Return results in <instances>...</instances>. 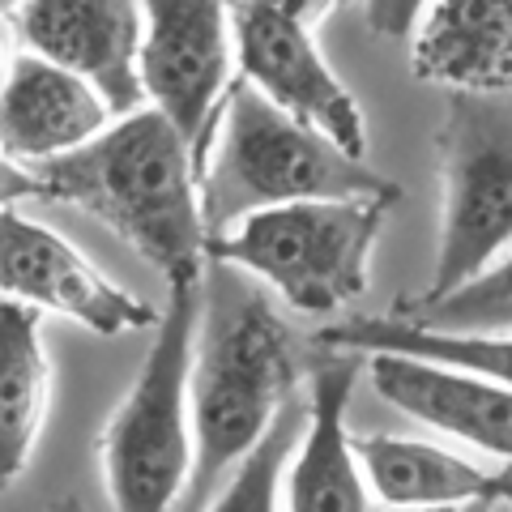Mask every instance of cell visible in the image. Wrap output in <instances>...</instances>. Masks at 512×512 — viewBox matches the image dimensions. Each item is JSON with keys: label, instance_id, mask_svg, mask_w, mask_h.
<instances>
[{"label": "cell", "instance_id": "cb8c5ba5", "mask_svg": "<svg viewBox=\"0 0 512 512\" xmlns=\"http://www.w3.org/2000/svg\"><path fill=\"white\" fill-rule=\"evenodd\" d=\"M5 69H9V60H5V52H0V82H5Z\"/></svg>", "mask_w": 512, "mask_h": 512}, {"label": "cell", "instance_id": "e0dca14e", "mask_svg": "<svg viewBox=\"0 0 512 512\" xmlns=\"http://www.w3.org/2000/svg\"><path fill=\"white\" fill-rule=\"evenodd\" d=\"M320 346H350L363 355L376 350H397V355L466 367V372L491 376L512 384V333H457V329H431L406 316H350L338 325H325L316 333Z\"/></svg>", "mask_w": 512, "mask_h": 512}, {"label": "cell", "instance_id": "ffe728a7", "mask_svg": "<svg viewBox=\"0 0 512 512\" xmlns=\"http://www.w3.org/2000/svg\"><path fill=\"white\" fill-rule=\"evenodd\" d=\"M431 0H367V26L380 39H410Z\"/></svg>", "mask_w": 512, "mask_h": 512}, {"label": "cell", "instance_id": "2e32d148", "mask_svg": "<svg viewBox=\"0 0 512 512\" xmlns=\"http://www.w3.org/2000/svg\"><path fill=\"white\" fill-rule=\"evenodd\" d=\"M47 397H52V367L43 350L39 308L5 295L0 299V495L30 466Z\"/></svg>", "mask_w": 512, "mask_h": 512}, {"label": "cell", "instance_id": "8992f818", "mask_svg": "<svg viewBox=\"0 0 512 512\" xmlns=\"http://www.w3.org/2000/svg\"><path fill=\"white\" fill-rule=\"evenodd\" d=\"M440 244L423 299L512 248V90H453L440 128Z\"/></svg>", "mask_w": 512, "mask_h": 512}, {"label": "cell", "instance_id": "44dd1931", "mask_svg": "<svg viewBox=\"0 0 512 512\" xmlns=\"http://www.w3.org/2000/svg\"><path fill=\"white\" fill-rule=\"evenodd\" d=\"M26 197H43V184H39V171L35 167H22L18 158H9L0 150V210L13 201H26Z\"/></svg>", "mask_w": 512, "mask_h": 512}, {"label": "cell", "instance_id": "277c9868", "mask_svg": "<svg viewBox=\"0 0 512 512\" xmlns=\"http://www.w3.org/2000/svg\"><path fill=\"white\" fill-rule=\"evenodd\" d=\"M201 316V278L171 282V303L133 389L103 431L107 495L120 512L175 508L192 474V346Z\"/></svg>", "mask_w": 512, "mask_h": 512}, {"label": "cell", "instance_id": "ac0fdd59", "mask_svg": "<svg viewBox=\"0 0 512 512\" xmlns=\"http://www.w3.org/2000/svg\"><path fill=\"white\" fill-rule=\"evenodd\" d=\"M308 431V389H299L286 397V406L274 414L256 444L231 466L227 483H222L214 508L218 512H269L278 495V478L286 470V461H295V448Z\"/></svg>", "mask_w": 512, "mask_h": 512}, {"label": "cell", "instance_id": "9a60e30c", "mask_svg": "<svg viewBox=\"0 0 512 512\" xmlns=\"http://www.w3.org/2000/svg\"><path fill=\"white\" fill-rule=\"evenodd\" d=\"M410 60L423 82L448 90H512V0H431Z\"/></svg>", "mask_w": 512, "mask_h": 512}, {"label": "cell", "instance_id": "603a6c76", "mask_svg": "<svg viewBox=\"0 0 512 512\" xmlns=\"http://www.w3.org/2000/svg\"><path fill=\"white\" fill-rule=\"evenodd\" d=\"M26 5V0H0V18H5V13H18Z\"/></svg>", "mask_w": 512, "mask_h": 512}, {"label": "cell", "instance_id": "8fae6325", "mask_svg": "<svg viewBox=\"0 0 512 512\" xmlns=\"http://www.w3.org/2000/svg\"><path fill=\"white\" fill-rule=\"evenodd\" d=\"M320 346V342H316ZM367 367L363 350L320 346L308 372V431L295 448L286 508L295 512H367L376 495L367 487L355 436H346V406Z\"/></svg>", "mask_w": 512, "mask_h": 512}, {"label": "cell", "instance_id": "6da1fadb", "mask_svg": "<svg viewBox=\"0 0 512 512\" xmlns=\"http://www.w3.org/2000/svg\"><path fill=\"white\" fill-rule=\"evenodd\" d=\"M299 389V355L248 269L210 256L192 346V474L175 508H214L222 483Z\"/></svg>", "mask_w": 512, "mask_h": 512}, {"label": "cell", "instance_id": "9c48e42d", "mask_svg": "<svg viewBox=\"0 0 512 512\" xmlns=\"http://www.w3.org/2000/svg\"><path fill=\"white\" fill-rule=\"evenodd\" d=\"M0 291L30 308L69 316L103 338L158 325V312L146 299L120 291L69 239L18 214L13 205L0 210Z\"/></svg>", "mask_w": 512, "mask_h": 512}, {"label": "cell", "instance_id": "7402d4cb", "mask_svg": "<svg viewBox=\"0 0 512 512\" xmlns=\"http://www.w3.org/2000/svg\"><path fill=\"white\" fill-rule=\"evenodd\" d=\"M261 5H269V9H278V13H286V18H295V22H303V26H320L329 18V13H338V9H346L350 0H261Z\"/></svg>", "mask_w": 512, "mask_h": 512}, {"label": "cell", "instance_id": "7a4b0ae2", "mask_svg": "<svg viewBox=\"0 0 512 512\" xmlns=\"http://www.w3.org/2000/svg\"><path fill=\"white\" fill-rule=\"evenodd\" d=\"M43 201L86 210L171 282H192L210 261L201 163L154 103H141L99 137L39 163Z\"/></svg>", "mask_w": 512, "mask_h": 512}, {"label": "cell", "instance_id": "d6986e66", "mask_svg": "<svg viewBox=\"0 0 512 512\" xmlns=\"http://www.w3.org/2000/svg\"><path fill=\"white\" fill-rule=\"evenodd\" d=\"M397 316L457 333H512V248H504L487 269H478L453 291L397 303Z\"/></svg>", "mask_w": 512, "mask_h": 512}, {"label": "cell", "instance_id": "ba28073f", "mask_svg": "<svg viewBox=\"0 0 512 512\" xmlns=\"http://www.w3.org/2000/svg\"><path fill=\"white\" fill-rule=\"evenodd\" d=\"M235 64L265 99L291 111L303 124L320 128L350 154H367V124L355 94L342 86V77L329 69L312 39V26H303L286 13L239 0L235 5Z\"/></svg>", "mask_w": 512, "mask_h": 512}, {"label": "cell", "instance_id": "7c38bea8", "mask_svg": "<svg viewBox=\"0 0 512 512\" xmlns=\"http://www.w3.org/2000/svg\"><path fill=\"white\" fill-rule=\"evenodd\" d=\"M367 376L389 406L512 466V384L397 350L367 355Z\"/></svg>", "mask_w": 512, "mask_h": 512}, {"label": "cell", "instance_id": "3957f363", "mask_svg": "<svg viewBox=\"0 0 512 512\" xmlns=\"http://www.w3.org/2000/svg\"><path fill=\"white\" fill-rule=\"evenodd\" d=\"M316 197L397 201L402 192L389 175L282 111L252 82H235L210 141V167H201V210L210 239L256 210Z\"/></svg>", "mask_w": 512, "mask_h": 512}, {"label": "cell", "instance_id": "52a82bcc", "mask_svg": "<svg viewBox=\"0 0 512 512\" xmlns=\"http://www.w3.org/2000/svg\"><path fill=\"white\" fill-rule=\"evenodd\" d=\"M235 5L239 0H141V86L184 133L201 167L235 86Z\"/></svg>", "mask_w": 512, "mask_h": 512}, {"label": "cell", "instance_id": "4fadbf2b", "mask_svg": "<svg viewBox=\"0 0 512 512\" xmlns=\"http://www.w3.org/2000/svg\"><path fill=\"white\" fill-rule=\"evenodd\" d=\"M116 111L86 77L39 52L9 56L0 82V150L18 163H52V158L99 137Z\"/></svg>", "mask_w": 512, "mask_h": 512}, {"label": "cell", "instance_id": "5b68a950", "mask_svg": "<svg viewBox=\"0 0 512 512\" xmlns=\"http://www.w3.org/2000/svg\"><path fill=\"white\" fill-rule=\"evenodd\" d=\"M389 205L367 197L269 205L214 235L210 256L248 269L303 316H333L367 291V261Z\"/></svg>", "mask_w": 512, "mask_h": 512}, {"label": "cell", "instance_id": "5bb4252c", "mask_svg": "<svg viewBox=\"0 0 512 512\" xmlns=\"http://www.w3.org/2000/svg\"><path fill=\"white\" fill-rule=\"evenodd\" d=\"M355 453L376 504L384 508H504L512 504V466L478 470L448 448L402 436H355Z\"/></svg>", "mask_w": 512, "mask_h": 512}, {"label": "cell", "instance_id": "30bf717a", "mask_svg": "<svg viewBox=\"0 0 512 512\" xmlns=\"http://www.w3.org/2000/svg\"><path fill=\"white\" fill-rule=\"evenodd\" d=\"M18 39L69 73L86 77L116 116L137 111L141 86V0H26L13 13Z\"/></svg>", "mask_w": 512, "mask_h": 512}]
</instances>
